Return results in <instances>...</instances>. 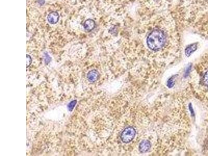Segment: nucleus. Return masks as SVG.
I'll return each mask as SVG.
<instances>
[{"instance_id": "nucleus-11", "label": "nucleus", "mask_w": 208, "mask_h": 156, "mask_svg": "<svg viewBox=\"0 0 208 156\" xmlns=\"http://www.w3.org/2000/svg\"><path fill=\"white\" fill-rule=\"evenodd\" d=\"M38 3L40 5H43L44 3V0H39Z\"/></svg>"}, {"instance_id": "nucleus-4", "label": "nucleus", "mask_w": 208, "mask_h": 156, "mask_svg": "<svg viewBox=\"0 0 208 156\" xmlns=\"http://www.w3.org/2000/svg\"><path fill=\"white\" fill-rule=\"evenodd\" d=\"M151 147V144L148 140H144L140 143L139 145V151L142 153H146Z\"/></svg>"}, {"instance_id": "nucleus-2", "label": "nucleus", "mask_w": 208, "mask_h": 156, "mask_svg": "<svg viewBox=\"0 0 208 156\" xmlns=\"http://www.w3.org/2000/svg\"><path fill=\"white\" fill-rule=\"evenodd\" d=\"M136 134V131L132 126L125 129L121 134V139L124 143H129L134 138Z\"/></svg>"}, {"instance_id": "nucleus-10", "label": "nucleus", "mask_w": 208, "mask_h": 156, "mask_svg": "<svg viewBox=\"0 0 208 156\" xmlns=\"http://www.w3.org/2000/svg\"><path fill=\"white\" fill-rule=\"evenodd\" d=\"M32 63V59L31 57H30V56L28 55H27V67H28L29 66H30V64L31 63Z\"/></svg>"}, {"instance_id": "nucleus-5", "label": "nucleus", "mask_w": 208, "mask_h": 156, "mask_svg": "<svg viewBox=\"0 0 208 156\" xmlns=\"http://www.w3.org/2000/svg\"><path fill=\"white\" fill-rule=\"evenodd\" d=\"M60 18L59 14L55 12L50 13L47 16V20L51 24H55L58 21Z\"/></svg>"}, {"instance_id": "nucleus-3", "label": "nucleus", "mask_w": 208, "mask_h": 156, "mask_svg": "<svg viewBox=\"0 0 208 156\" xmlns=\"http://www.w3.org/2000/svg\"><path fill=\"white\" fill-rule=\"evenodd\" d=\"M100 77L99 72L96 70L89 71L87 74V78L90 82H94L98 80Z\"/></svg>"}, {"instance_id": "nucleus-7", "label": "nucleus", "mask_w": 208, "mask_h": 156, "mask_svg": "<svg viewBox=\"0 0 208 156\" xmlns=\"http://www.w3.org/2000/svg\"><path fill=\"white\" fill-rule=\"evenodd\" d=\"M197 49V45L196 44H193L187 47L185 50L186 55L187 56H189L191 54L194 52Z\"/></svg>"}, {"instance_id": "nucleus-8", "label": "nucleus", "mask_w": 208, "mask_h": 156, "mask_svg": "<svg viewBox=\"0 0 208 156\" xmlns=\"http://www.w3.org/2000/svg\"><path fill=\"white\" fill-rule=\"evenodd\" d=\"M77 103V100H74L72 102H70V103H69L68 105V108L69 111H72V109H74V107L75 106Z\"/></svg>"}, {"instance_id": "nucleus-9", "label": "nucleus", "mask_w": 208, "mask_h": 156, "mask_svg": "<svg viewBox=\"0 0 208 156\" xmlns=\"http://www.w3.org/2000/svg\"><path fill=\"white\" fill-rule=\"evenodd\" d=\"M174 84V79H173V78H170V79L168 80L167 85H168L169 88H171L173 87Z\"/></svg>"}, {"instance_id": "nucleus-1", "label": "nucleus", "mask_w": 208, "mask_h": 156, "mask_svg": "<svg viewBox=\"0 0 208 156\" xmlns=\"http://www.w3.org/2000/svg\"><path fill=\"white\" fill-rule=\"evenodd\" d=\"M166 42V36L161 30H155L151 32L147 37L148 47L153 51L161 49Z\"/></svg>"}, {"instance_id": "nucleus-6", "label": "nucleus", "mask_w": 208, "mask_h": 156, "mask_svg": "<svg viewBox=\"0 0 208 156\" xmlns=\"http://www.w3.org/2000/svg\"><path fill=\"white\" fill-rule=\"evenodd\" d=\"M83 26L87 31L89 32L93 30L95 27V23L92 19H88L84 22Z\"/></svg>"}]
</instances>
